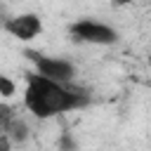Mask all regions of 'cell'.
Listing matches in <instances>:
<instances>
[{"mask_svg": "<svg viewBox=\"0 0 151 151\" xmlns=\"http://www.w3.org/2000/svg\"><path fill=\"white\" fill-rule=\"evenodd\" d=\"M90 104V94L80 87H71L64 83L47 80L38 73L26 76L24 106L35 118H54L66 111H76Z\"/></svg>", "mask_w": 151, "mask_h": 151, "instance_id": "1", "label": "cell"}, {"mask_svg": "<svg viewBox=\"0 0 151 151\" xmlns=\"http://www.w3.org/2000/svg\"><path fill=\"white\" fill-rule=\"evenodd\" d=\"M0 134H2V132H0Z\"/></svg>", "mask_w": 151, "mask_h": 151, "instance_id": "10", "label": "cell"}, {"mask_svg": "<svg viewBox=\"0 0 151 151\" xmlns=\"http://www.w3.org/2000/svg\"><path fill=\"white\" fill-rule=\"evenodd\" d=\"M149 57H151V54H149Z\"/></svg>", "mask_w": 151, "mask_h": 151, "instance_id": "9", "label": "cell"}, {"mask_svg": "<svg viewBox=\"0 0 151 151\" xmlns=\"http://www.w3.org/2000/svg\"><path fill=\"white\" fill-rule=\"evenodd\" d=\"M5 31L19 40H33L40 31H42V21L38 14L33 12H26V14H17L12 19L5 21Z\"/></svg>", "mask_w": 151, "mask_h": 151, "instance_id": "4", "label": "cell"}, {"mask_svg": "<svg viewBox=\"0 0 151 151\" xmlns=\"http://www.w3.org/2000/svg\"><path fill=\"white\" fill-rule=\"evenodd\" d=\"M57 146H59V151H78V142L73 139L71 132H61L57 139Z\"/></svg>", "mask_w": 151, "mask_h": 151, "instance_id": "6", "label": "cell"}, {"mask_svg": "<svg viewBox=\"0 0 151 151\" xmlns=\"http://www.w3.org/2000/svg\"><path fill=\"white\" fill-rule=\"evenodd\" d=\"M0 94L2 97H12L14 94V83L7 76H0Z\"/></svg>", "mask_w": 151, "mask_h": 151, "instance_id": "8", "label": "cell"}, {"mask_svg": "<svg viewBox=\"0 0 151 151\" xmlns=\"http://www.w3.org/2000/svg\"><path fill=\"white\" fill-rule=\"evenodd\" d=\"M2 134H5L12 144H21V142H26V139H28V125L17 116V118H14V120L2 130Z\"/></svg>", "mask_w": 151, "mask_h": 151, "instance_id": "5", "label": "cell"}, {"mask_svg": "<svg viewBox=\"0 0 151 151\" xmlns=\"http://www.w3.org/2000/svg\"><path fill=\"white\" fill-rule=\"evenodd\" d=\"M71 35L73 40H80V42H90V45H113L118 40V33L101 24V21H94V19H80L76 24H71Z\"/></svg>", "mask_w": 151, "mask_h": 151, "instance_id": "3", "label": "cell"}, {"mask_svg": "<svg viewBox=\"0 0 151 151\" xmlns=\"http://www.w3.org/2000/svg\"><path fill=\"white\" fill-rule=\"evenodd\" d=\"M17 118V113H14V109L9 106V104H0V132L12 123Z\"/></svg>", "mask_w": 151, "mask_h": 151, "instance_id": "7", "label": "cell"}, {"mask_svg": "<svg viewBox=\"0 0 151 151\" xmlns=\"http://www.w3.org/2000/svg\"><path fill=\"white\" fill-rule=\"evenodd\" d=\"M26 57L35 64V73H38V76H42V78H47V80H54V83H64V85H68V83L73 80V76H76L73 64H71V61H66V59L47 57V54L33 52V50H28V52H26Z\"/></svg>", "mask_w": 151, "mask_h": 151, "instance_id": "2", "label": "cell"}]
</instances>
